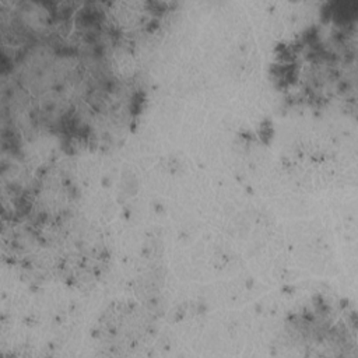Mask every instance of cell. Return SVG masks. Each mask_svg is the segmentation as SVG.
I'll use <instances>...</instances> for the list:
<instances>
[{
  "instance_id": "cell-2",
  "label": "cell",
  "mask_w": 358,
  "mask_h": 358,
  "mask_svg": "<svg viewBox=\"0 0 358 358\" xmlns=\"http://www.w3.org/2000/svg\"><path fill=\"white\" fill-rule=\"evenodd\" d=\"M3 194V256L25 275L69 287L96 282L109 252L99 228L81 208L70 178L39 165Z\"/></svg>"
},
{
  "instance_id": "cell-1",
  "label": "cell",
  "mask_w": 358,
  "mask_h": 358,
  "mask_svg": "<svg viewBox=\"0 0 358 358\" xmlns=\"http://www.w3.org/2000/svg\"><path fill=\"white\" fill-rule=\"evenodd\" d=\"M1 124L17 116L67 154L102 151L136 127L144 81L116 60L138 42L120 3H1Z\"/></svg>"
},
{
  "instance_id": "cell-4",
  "label": "cell",
  "mask_w": 358,
  "mask_h": 358,
  "mask_svg": "<svg viewBox=\"0 0 358 358\" xmlns=\"http://www.w3.org/2000/svg\"><path fill=\"white\" fill-rule=\"evenodd\" d=\"M287 336L298 347H355V313L333 299H312L292 312L285 324Z\"/></svg>"
},
{
  "instance_id": "cell-3",
  "label": "cell",
  "mask_w": 358,
  "mask_h": 358,
  "mask_svg": "<svg viewBox=\"0 0 358 358\" xmlns=\"http://www.w3.org/2000/svg\"><path fill=\"white\" fill-rule=\"evenodd\" d=\"M355 50L357 1H331L312 27L280 45L271 76L291 102H345L355 98Z\"/></svg>"
}]
</instances>
